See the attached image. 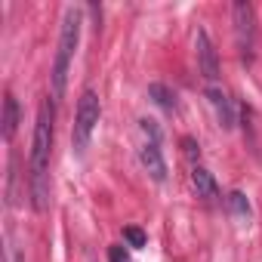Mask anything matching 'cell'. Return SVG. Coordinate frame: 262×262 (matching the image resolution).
Wrapping results in <instances>:
<instances>
[{"label": "cell", "mask_w": 262, "mask_h": 262, "mask_svg": "<svg viewBox=\"0 0 262 262\" xmlns=\"http://www.w3.org/2000/svg\"><path fill=\"white\" fill-rule=\"evenodd\" d=\"M53 105L43 102L37 111V123H34V139H31V176H28V188H31V204L37 213H47L50 207V155H53Z\"/></svg>", "instance_id": "cell-1"}, {"label": "cell", "mask_w": 262, "mask_h": 262, "mask_svg": "<svg viewBox=\"0 0 262 262\" xmlns=\"http://www.w3.org/2000/svg\"><path fill=\"white\" fill-rule=\"evenodd\" d=\"M80 43V10L68 7L62 16V31H59V47H56V62H53V99L59 102L68 86V68Z\"/></svg>", "instance_id": "cell-2"}, {"label": "cell", "mask_w": 262, "mask_h": 262, "mask_svg": "<svg viewBox=\"0 0 262 262\" xmlns=\"http://www.w3.org/2000/svg\"><path fill=\"white\" fill-rule=\"evenodd\" d=\"M102 117V105H99V96L96 90H83L80 99H77V108H74V126H71V142L77 151H83L93 139V129Z\"/></svg>", "instance_id": "cell-3"}, {"label": "cell", "mask_w": 262, "mask_h": 262, "mask_svg": "<svg viewBox=\"0 0 262 262\" xmlns=\"http://www.w3.org/2000/svg\"><path fill=\"white\" fill-rule=\"evenodd\" d=\"M231 19H234V37H237L241 56L253 59V50H256V10H253V4H247V0H234Z\"/></svg>", "instance_id": "cell-4"}, {"label": "cell", "mask_w": 262, "mask_h": 262, "mask_svg": "<svg viewBox=\"0 0 262 262\" xmlns=\"http://www.w3.org/2000/svg\"><path fill=\"white\" fill-rule=\"evenodd\" d=\"M194 53H198V68H201V74H204L210 83H216V80H219V56H216V47H213V40H210V34H207L204 28H198Z\"/></svg>", "instance_id": "cell-5"}, {"label": "cell", "mask_w": 262, "mask_h": 262, "mask_svg": "<svg viewBox=\"0 0 262 262\" xmlns=\"http://www.w3.org/2000/svg\"><path fill=\"white\" fill-rule=\"evenodd\" d=\"M207 99H210V105H213V111H216L219 126H222V129H231V126H234V105H231L228 93L219 90V86H210V90H207Z\"/></svg>", "instance_id": "cell-6"}, {"label": "cell", "mask_w": 262, "mask_h": 262, "mask_svg": "<svg viewBox=\"0 0 262 262\" xmlns=\"http://www.w3.org/2000/svg\"><path fill=\"white\" fill-rule=\"evenodd\" d=\"M139 161H142V167L148 170V176H151L155 182H164V179H167V161H164L158 142H145L142 151H139Z\"/></svg>", "instance_id": "cell-7"}, {"label": "cell", "mask_w": 262, "mask_h": 262, "mask_svg": "<svg viewBox=\"0 0 262 262\" xmlns=\"http://www.w3.org/2000/svg\"><path fill=\"white\" fill-rule=\"evenodd\" d=\"M191 185H194L198 198H204V201L219 198V182L213 179V173H210L207 167H194V170H191Z\"/></svg>", "instance_id": "cell-8"}, {"label": "cell", "mask_w": 262, "mask_h": 262, "mask_svg": "<svg viewBox=\"0 0 262 262\" xmlns=\"http://www.w3.org/2000/svg\"><path fill=\"white\" fill-rule=\"evenodd\" d=\"M19 117H22L19 102H16V96H13V93H7V96H4V139H7V142H13V136H16Z\"/></svg>", "instance_id": "cell-9"}, {"label": "cell", "mask_w": 262, "mask_h": 262, "mask_svg": "<svg viewBox=\"0 0 262 262\" xmlns=\"http://www.w3.org/2000/svg\"><path fill=\"white\" fill-rule=\"evenodd\" d=\"M148 99H155V105H161L164 111H176V93L167 83H151L148 86Z\"/></svg>", "instance_id": "cell-10"}, {"label": "cell", "mask_w": 262, "mask_h": 262, "mask_svg": "<svg viewBox=\"0 0 262 262\" xmlns=\"http://www.w3.org/2000/svg\"><path fill=\"white\" fill-rule=\"evenodd\" d=\"M228 210H231V216L241 219V222H247L250 213H253V210H250V201H247L244 191H231V194H228Z\"/></svg>", "instance_id": "cell-11"}, {"label": "cell", "mask_w": 262, "mask_h": 262, "mask_svg": "<svg viewBox=\"0 0 262 262\" xmlns=\"http://www.w3.org/2000/svg\"><path fill=\"white\" fill-rule=\"evenodd\" d=\"M123 241H126L129 247H136V250H142L148 237H145V231H142V228H136V225H126V228H123Z\"/></svg>", "instance_id": "cell-12"}, {"label": "cell", "mask_w": 262, "mask_h": 262, "mask_svg": "<svg viewBox=\"0 0 262 262\" xmlns=\"http://www.w3.org/2000/svg\"><path fill=\"white\" fill-rule=\"evenodd\" d=\"M139 123H142V133L148 136V142H158V145H161V126H158V120H151V117H142Z\"/></svg>", "instance_id": "cell-13"}, {"label": "cell", "mask_w": 262, "mask_h": 262, "mask_svg": "<svg viewBox=\"0 0 262 262\" xmlns=\"http://www.w3.org/2000/svg\"><path fill=\"white\" fill-rule=\"evenodd\" d=\"M108 262H133L129 259V253H126V247H108Z\"/></svg>", "instance_id": "cell-14"}, {"label": "cell", "mask_w": 262, "mask_h": 262, "mask_svg": "<svg viewBox=\"0 0 262 262\" xmlns=\"http://www.w3.org/2000/svg\"><path fill=\"white\" fill-rule=\"evenodd\" d=\"M182 148H185V155H188L191 161H194V158H201V148H198V142H194L191 136H185V139H182Z\"/></svg>", "instance_id": "cell-15"}, {"label": "cell", "mask_w": 262, "mask_h": 262, "mask_svg": "<svg viewBox=\"0 0 262 262\" xmlns=\"http://www.w3.org/2000/svg\"><path fill=\"white\" fill-rule=\"evenodd\" d=\"M13 262H25V259H22V256H19V253H16V256H13Z\"/></svg>", "instance_id": "cell-16"}]
</instances>
